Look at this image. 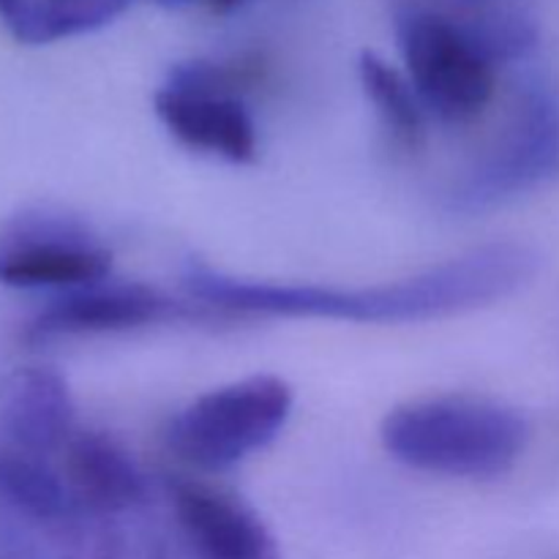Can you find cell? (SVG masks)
I'll use <instances>...</instances> for the list:
<instances>
[{"instance_id":"52a82bcc","label":"cell","mask_w":559,"mask_h":559,"mask_svg":"<svg viewBox=\"0 0 559 559\" xmlns=\"http://www.w3.org/2000/svg\"><path fill=\"white\" fill-rule=\"evenodd\" d=\"M74 431V396L58 369L16 366L0 380V453L60 464Z\"/></svg>"},{"instance_id":"4fadbf2b","label":"cell","mask_w":559,"mask_h":559,"mask_svg":"<svg viewBox=\"0 0 559 559\" xmlns=\"http://www.w3.org/2000/svg\"><path fill=\"white\" fill-rule=\"evenodd\" d=\"M134 0H27L11 36L22 44H55L118 20Z\"/></svg>"},{"instance_id":"7c38bea8","label":"cell","mask_w":559,"mask_h":559,"mask_svg":"<svg viewBox=\"0 0 559 559\" xmlns=\"http://www.w3.org/2000/svg\"><path fill=\"white\" fill-rule=\"evenodd\" d=\"M358 76L364 93L374 104L382 123L393 131L399 142L415 147L426 136V107L407 74L388 63L374 49H366L358 60Z\"/></svg>"},{"instance_id":"9a60e30c","label":"cell","mask_w":559,"mask_h":559,"mask_svg":"<svg viewBox=\"0 0 559 559\" xmlns=\"http://www.w3.org/2000/svg\"><path fill=\"white\" fill-rule=\"evenodd\" d=\"M25 5H27V0H0V20H3V25L9 27V31H14L16 22L22 20V14H25Z\"/></svg>"},{"instance_id":"2e32d148","label":"cell","mask_w":559,"mask_h":559,"mask_svg":"<svg viewBox=\"0 0 559 559\" xmlns=\"http://www.w3.org/2000/svg\"><path fill=\"white\" fill-rule=\"evenodd\" d=\"M202 3H205L213 14H229V11L238 9L243 0H202Z\"/></svg>"},{"instance_id":"7a4b0ae2","label":"cell","mask_w":559,"mask_h":559,"mask_svg":"<svg viewBox=\"0 0 559 559\" xmlns=\"http://www.w3.org/2000/svg\"><path fill=\"white\" fill-rule=\"evenodd\" d=\"M382 448L404 467L448 478H500L530 440L527 420L475 396L418 399L393 407L380 426Z\"/></svg>"},{"instance_id":"3957f363","label":"cell","mask_w":559,"mask_h":559,"mask_svg":"<svg viewBox=\"0 0 559 559\" xmlns=\"http://www.w3.org/2000/svg\"><path fill=\"white\" fill-rule=\"evenodd\" d=\"M295 393L273 374L229 382L180 409L167 429V445L202 473H222L262 451L282 435L293 415Z\"/></svg>"},{"instance_id":"8992f818","label":"cell","mask_w":559,"mask_h":559,"mask_svg":"<svg viewBox=\"0 0 559 559\" xmlns=\"http://www.w3.org/2000/svg\"><path fill=\"white\" fill-rule=\"evenodd\" d=\"M112 254L85 222L33 211L0 229V284L11 289L93 287L109 278Z\"/></svg>"},{"instance_id":"277c9868","label":"cell","mask_w":559,"mask_h":559,"mask_svg":"<svg viewBox=\"0 0 559 559\" xmlns=\"http://www.w3.org/2000/svg\"><path fill=\"white\" fill-rule=\"evenodd\" d=\"M559 178V93L549 82L524 87L495 145L445 191V211L484 216Z\"/></svg>"},{"instance_id":"8fae6325","label":"cell","mask_w":559,"mask_h":559,"mask_svg":"<svg viewBox=\"0 0 559 559\" xmlns=\"http://www.w3.org/2000/svg\"><path fill=\"white\" fill-rule=\"evenodd\" d=\"M80 516L109 519L145 500V478L134 459L104 431L76 429L60 456Z\"/></svg>"},{"instance_id":"30bf717a","label":"cell","mask_w":559,"mask_h":559,"mask_svg":"<svg viewBox=\"0 0 559 559\" xmlns=\"http://www.w3.org/2000/svg\"><path fill=\"white\" fill-rule=\"evenodd\" d=\"M153 109L183 145L233 164H251L257 158L254 118L238 96L164 85L153 96Z\"/></svg>"},{"instance_id":"5b68a950","label":"cell","mask_w":559,"mask_h":559,"mask_svg":"<svg viewBox=\"0 0 559 559\" xmlns=\"http://www.w3.org/2000/svg\"><path fill=\"white\" fill-rule=\"evenodd\" d=\"M399 49L426 112L445 123L475 120L495 98V63L440 11L399 16Z\"/></svg>"},{"instance_id":"9c48e42d","label":"cell","mask_w":559,"mask_h":559,"mask_svg":"<svg viewBox=\"0 0 559 559\" xmlns=\"http://www.w3.org/2000/svg\"><path fill=\"white\" fill-rule=\"evenodd\" d=\"M169 500L197 559H282L262 519L233 491L173 478Z\"/></svg>"},{"instance_id":"6da1fadb","label":"cell","mask_w":559,"mask_h":559,"mask_svg":"<svg viewBox=\"0 0 559 559\" xmlns=\"http://www.w3.org/2000/svg\"><path fill=\"white\" fill-rule=\"evenodd\" d=\"M540 267L538 251L524 243H489L435 267L371 284L322 287L238 278L213 267H191L183 276L189 298L200 306L240 314L320 317L344 322H424L484 309L527 287Z\"/></svg>"},{"instance_id":"5bb4252c","label":"cell","mask_w":559,"mask_h":559,"mask_svg":"<svg viewBox=\"0 0 559 559\" xmlns=\"http://www.w3.org/2000/svg\"><path fill=\"white\" fill-rule=\"evenodd\" d=\"M262 76H265V66L260 60H229V63L189 60V63H180L169 71L167 85L240 98V93L254 87Z\"/></svg>"},{"instance_id":"ba28073f","label":"cell","mask_w":559,"mask_h":559,"mask_svg":"<svg viewBox=\"0 0 559 559\" xmlns=\"http://www.w3.org/2000/svg\"><path fill=\"white\" fill-rule=\"evenodd\" d=\"M183 314V306L173 304L162 293L142 284H93L71 289L49 300L25 328L33 344L60 342V338L98 336V333L131 331Z\"/></svg>"}]
</instances>
